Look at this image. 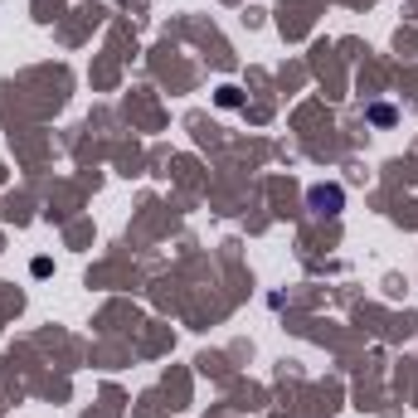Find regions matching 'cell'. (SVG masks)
I'll return each mask as SVG.
<instances>
[{
    "instance_id": "6da1fadb",
    "label": "cell",
    "mask_w": 418,
    "mask_h": 418,
    "mask_svg": "<svg viewBox=\"0 0 418 418\" xmlns=\"http://www.w3.org/2000/svg\"><path fill=\"white\" fill-rule=\"evenodd\" d=\"M340 185H331V190H326V185H316V190H311V209H316V214H335V209H340Z\"/></svg>"
}]
</instances>
